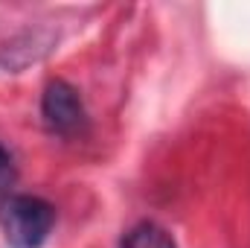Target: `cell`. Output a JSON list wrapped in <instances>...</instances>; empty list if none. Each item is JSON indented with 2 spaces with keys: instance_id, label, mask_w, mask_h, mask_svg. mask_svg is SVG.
<instances>
[{
  "instance_id": "cell-2",
  "label": "cell",
  "mask_w": 250,
  "mask_h": 248,
  "mask_svg": "<svg viewBox=\"0 0 250 248\" xmlns=\"http://www.w3.org/2000/svg\"><path fill=\"white\" fill-rule=\"evenodd\" d=\"M41 114H44V123L50 125L53 131H59V134H76V131H82V125H84V105H82V97H79V91H76L70 82H64V79H53V82L44 88Z\"/></svg>"
},
{
  "instance_id": "cell-4",
  "label": "cell",
  "mask_w": 250,
  "mask_h": 248,
  "mask_svg": "<svg viewBox=\"0 0 250 248\" xmlns=\"http://www.w3.org/2000/svg\"><path fill=\"white\" fill-rule=\"evenodd\" d=\"M15 178H18V173H15V161H12V155L0 146V196H6V193L12 190Z\"/></svg>"
},
{
  "instance_id": "cell-3",
  "label": "cell",
  "mask_w": 250,
  "mask_h": 248,
  "mask_svg": "<svg viewBox=\"0 0 250 248\" xmlns=\"http://www.w3.org/2000/svg\"><path fill=\"white\" fill-rule=\"evenodd\" d=\"M123 248H178L172 234L154 222H140L134 225L123 240Z\"/></svg>"
},
{
  "instance_id": "cell-1",
  "label": "cell",
  "mask_w": 250,
  "mask_h": 248,
  "mask_svg": "<svg viewBox=\"0 0 250 248\" xmlns=\"http://www.w3.org/2000/svg\"><path fill=\"white\" fill-rule=\"evenodd\" d=\"M56 225V210L38 196H12L3 204V231L15 248H41Z\"/></svg>"
}]
</instances>
